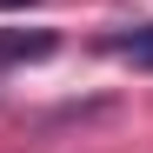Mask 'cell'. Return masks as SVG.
I'll use <instances>...</instances> for the list:
<instances>
[{
    "instance_id": "obj_2",
    "label": "cell",
    "mask_w": 153,
    "mask_h": 153,
    "mask_svg": "<svg viewBox=\"0 0 153 153\" xmlns=\"http://www.w3.org/2000/svg\"><path fill=\"white\" fill-rule=\"evenodd\" d=\"M53 53V33H20V40H0V60H47Z\"/></svg>"
},
{
    "instance_id": "obj_3",
    "label": "cell",
    "mask_w": 153,
    "mask_h": 153,
    "mask_svg": "<svg viewBox=\"0 0 153 153\" xmlns=\"http://www.w3.org/2000/svg\"><path fill=\"white\" fill-rule=\"evenodd\" d=\"M7 7H33V0H0V13H7Z\"/></svg>"
},
{
    "instance_id": "obj_1",
    "label": "cell",
    "mask_w": 153,
    "mask_h": 153,
    "mask_svg": "<svg viewBox=\"0 0 153 153\" xmlns=\"http://www.w3.org/2000/svg\"><path fill=\"white\" fill-rule=\"evenodd\" d=\"M100 47L120 53V60H133V67H153V20H146V27H120V33H107Z\"/></svg>"
}]
</instances>
